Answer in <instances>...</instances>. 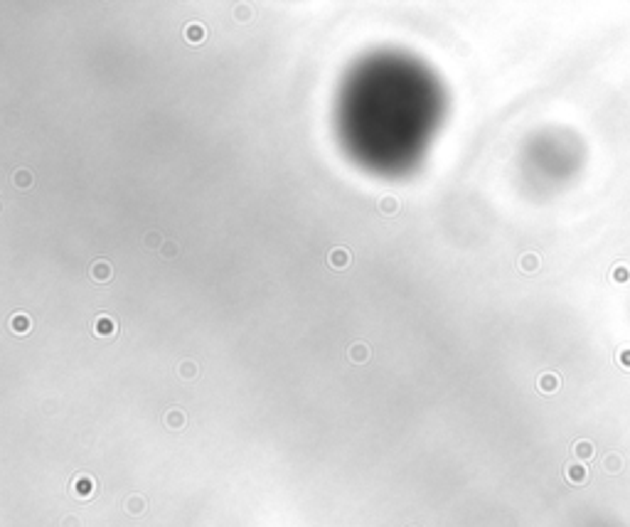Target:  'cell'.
<instances>
[{
  "instance_id": "obj_6",
  "label": "cell",
  "mask_w": 630,
  "mask_h": 527,
  "mask_svg": "<svg viewBox=\"0 0 630 527\" xmlns=\"http://www.w3.org/2000/svg\"><path fill=\"white\" fill-rule=\"evenodd\" d=\"M10 328H13V333H20V335L30 333V318L25 316V313H17V316H13V320H10Z\"/></svg>"
},
{
  "instance_id": "obj_18",
  "label": "cell",
  "mask_w": 630,
  "mask_h": 527,
  "mask_svg": "<svg viewBox=\"0 0 630 527\" xmlns=\"http://www.w3.org/2000/svg\"><path fill=\"white\" fill-rule=\"evenodd\" d=\"M576 453H578V456H581V453H584V456H588V453H591V446H588V444H578V446H576Z\"/></svg>"
},
{
  "instance_id": "obj_5",
  "label": "cell",
  "mask_w": 630,
  "mask_h": 527,
  "mask_svg": "<svg viewBox=\"0 0 630 527\" xmlns=\"http://www.w3.org/2000/svg\"><path fill=\"white\" fill-rule=\"evenodd\" d=\"M350 360L352 362H367L369 360V347L364 343H355L350 345Z\"/></svg>"
},
{
  "instance_id": "obj_9",
  "label": "cell",
  "mask_w": 630,
  "mask_h": 527,
  "mask_svg": "<svg viewBox=\"0 0 630 527\" xmlns=\"http://www.w3.org/2000/svg\"><path fill=\"white\" fill-rule=\"evenodd\" d=\"M347 261H350V254L345 249H333L330 251V264L335 266V269H345L347 266Z\"/></svg>"
},
{
  "instance_id": "obj_11",
  "label": "cell",
  "mask_w": 630,
  "mask_h": 527,
  "mask_svg": "<svg viewBox=\"0 0 630 527\" xmlns=\"http://www.w3.org/2000/svg\"><path fill=\"white\" fill-rule=\"evenodd\" d=\"M113 333H116L113 320L109 318V316H101V318L96 320V335H113Z\"/></svg>"
},
{
  "instance_id": "obj_16",
  "label": "cell",
  "mask_w": 630,
  "mask_h": 527,
  "mask_svg": "<svg viewBox=\"0 0 630 527\" xmlns=\"http://www.w3.org/2000/svg\"><path fill=\"white\" fill-rule=\"evenodd\" d=\"M175 254H178V244H175V242H163V247H160V256L172 259Z\"/></svg>"
},
{
  "instance_id": "obj_3",
  "label": "cell",
  "mask_w": 630,
  "mask_h": 527,
  "mask_svg": "<svg viewBox=\"0 0 630 527\" xmlns=\"http://www.w3.org/2000/svg\"><path fill=\"white\" fill-rule=\"evenodd\" d=\"M111 276H113V271H111V264L109 261H96L94 266H91V278H94V281H109Z\"/></svg>"
},
{
  "instance_id": "obj_2",
  "label": "cell",
  "mask_w": 630,
  "mask_h": 527,
  "mask_svg": "<svg viewBox=\"0 0 630 527\" xmlns=\"http://www.w3.org/2000/svg\"><path fill=\"white\" fill-rule=\"evenodd\" d=\"M74 493H77V498H91V493H94V481L91 478H86V475H82V478H77L74 481Z\"/></svg>"
},
{
  "instance_id": "obj_1",
  "label": "cell",
  "mask_w": 630,
  "mask_h": 527,
  "mask_svg": "<svg viewBox=\"0 0 630 527\" xmlns=\"http://www.w3.org/2000/svg\"><path fill=\"white\" fill-rule=\"evenodd\" d=\"M185 37H187V42H192V44H199V42H205V37H207V30H205L202 22H190L185 28Z\"/></svg>"
},
{
  "instance_id": "obj_4",
  "label": "cell",
  "mask_w": 630,
  "mask_h": 527,
  "mask_svg": "<svg viewBox=\"0 0 630 527\" xmlns=\"http://www.w3.org/2000/svg\"><path fill=\"white\" fill-rule=\"evenodd\" d=\"M165 424H168V429H182L185 426V412L182 409H170L165 414Z\"/></svg>"
},
{
  "instance_id": "obj_20",
  "label": "cell",
  "mask_w": 630,
  "mask_h": 527,
  "mask_svg": "<svg viewBox=\"0 0 630 527\" xmlns=\"http://www.w3.org/2000/svg\"><path fill=\"white\" fill-rule=\"evenodd\" d=\"M234 17H239V20H249V13H246V8H237Z\"/></svg>"
},
{
  "instance_id": "obj_7",
  "label": "cell",
  "mask_w": 630,
  "mask_h": 527,
  "mask_svg": "<svg viewBox=\"0 0 630 527\" xmlns=\"http://www.w3.org/2000/svg\"><path fill=\"white\" fill-rule=\"evenodd\" d=\"M178 375H180L182 379H195V377L199 375V367H197V362L185 360L180 367H178Z\"/></svg>"
},
{
  "instance_id": "obj_15",
  "label": "cell",
  "mask_w": 630,
  "mask_h": 527,
  "mask_svg": "<svg viewBox=\"0 0 630 527\" xmlns=\"http://www.w3.org/2000/svg\"><path fill=\"white\" fill-rule=\"evenodd\" d=\"M519 266H522L524 271H537L539 261H537V256H534V254H524V256H522V261H519Z\"/></svg>"
},
{
  "instance_id": "obj_19",
  "label": "cell",
  "mask_w": 630,
  "mask_h": 527,
  "mask_svg": "<svg viewBox=\"0 0 630 527\" xmlns=\"http://www.w3.org/2000/svg\"><path fill=\"white\" fill-rule=\"evenodd\" d=\"M62 525H64V527H79V520L69 515V517H64V522H62Z\"/></svg>"
},
{
  "instance_id": "obj_12",
  "label": "cell",
  "mask_w": 630,
  "mask_h": 527,
  "mask_svg": "<svg viewBox=\"0 0 630 527\" xmlns=\"http://www.w3.org/2000/svg\"><path fill=\"white\" fill-rule=\"evenodd\" d=\"M13 182L20 187V190H28L30 185H32V175H30V170H15Z\"/></svg>"
},
{
  "instance_id": "obj_14",
  "label": "cell",
  "mask_w": 630,
  "mask_h": 527,
  "mask_svg": "<svg viewBox=\"0 0 630 527\" xmlns=\"http://www.w3.org/2000/svg\"><path fill=\"white\" fill-rule=\"evenodd\" d=\"M557 377L554 375H544V377H539V389H544V392H554L557 389Z\"/></svg>"
},
{
  "instance_id": "obj_17",
  "label": "cell",
  "mask_w": 630,
  "mask_h": 527,
  "mask_svg": "<svg viewBox=\"0 0 630 527\" xmlns=\"http://www.w3.org/2000/svg\"><path fill=\"white\" fill-rule=\"evenodd\" d=\"M569 478L571 481H584V468H569Z\"/></svg>"
},
{
  "instance_id": "obj_13",
  "label": "cell",
  "mask_w": 630,
  "mask_h": 527,
  "mask_svg": "<svg viewBox=\"0 0 630 527\" xmlns=\"http://www.w3.org/2000/svg\"><path fill=\"white\" fill-rule=\"evenodd\" d=\"M143 247H145L148 251H160L158 247H163V242H160L158 232H150V234H145V239H143Z\"/></svg>"
},
{
  "instance_id": "obj_10",
  "label": "cell",
  "mask_w": 630,
  "mask_h": 527,
  "mask_svg": "<svg viewBox=\"0 0 630 527\" xmlns=\"http://www.w3.org/2000/svg\"><path fill=\"white\" fill-rule=\"evenodd\" d=\"M379 209H382L384 214H396V209H399V202H396V197H392V195H384V197H379Z\"/></svg>"
},
{
  "instance_id": "obj_8",
  "label": "cell",
  "mask_w": 630,
  "mask_h": 527,
  "mask_svg": "<svg viewBox=\"0 0 630 527\" xmlns=\"http://www.w3.org/2000/svg\"><path fill=\"white\" fill-rule=\"evenodd\" d=\"M126 510H128V515H143L145 513V500L140 498V495H131L126 500Z\"/></svg>"
}]
</instances>
